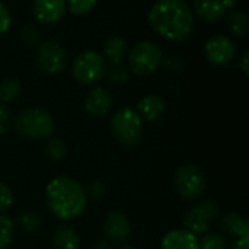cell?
I'll return each mask as SVG.
<instances>
[{"label": "cell", "mask_w": 249, "mask_h": 249, "mask_svg": "<svg viewBox=\"0 0 249 249\" xmlns=\"http://www.w3.org/2000/svg\"><path fill=\"white\" fill-rule=\"evenodd\" d=\"M128 67L140 77L153 74L163 63V53L153 41H140L128 53Z\"/></svg>", "instance_id": "cell-6"}, {"label": "cell", "mask_w": 249, "mask_h": 249, "mask_svg": "<svg viewBox=\"0 0 249 249\" xmlns=\"http://www.w3.org/2000/svg\"><path fill=\"white\" fill-rule=\"evenodd\" d=\"M102 232L109 242L124 244L131 235V225L125 213L121 210H112L104 219Z\"/></svg>", "instance_id": "cell-11"}, {"label": "cell", "mask_w": 249, "mask_h": 249, "mask_svg": "<svg viewBox=\"0 0 249 249\" xmlns=\"http://www.w3.org/2000/svg\"><path fill=\"white\" fill-rule=\"evenodd\" d=\"M112 108V95L102 86H93L85 96V109L89 115L102 118Z\"/></svg>", "instance_id": "cell-12"}, {"label": "cell", "mask_w": 249, "mask_h": 249, "mask_svg": "<svg viewBox=\"0 0 249 249\" xmlns=\"http://www.w3.org/2000/svg\"><path fill=\"white\" fill-rule=\"evenodd\" d=\"M238 66H239V69H241V71L245 74V76H248L249 74V51L247 50L242 55H241V58H239V63H238Z\"/></svg>", "instance_id": "cell-33"}, {"label": "cell", "mask_w": 249, "mask_h": 249, "mask_svg": "<svg viewBox=\"0 0 249 249\" xmlns=\"http://www.w3.org/2000/svg\"><path fill=\"white\" fill-rule=\"evenodd\" d=\"M107 80L111 83V85H115V86H120V85H124L127 80H128V70L120 64L108 69L107 71Z\"/></svg>", "instance_id": "cell-28"}, {"label": "cell", "mask_w": 249, "mask_h": 249, "mask_svg": "<svg viewBox=\"0 0 249 249\" xmlns=\"http://www.w3.org/2000/svg\"><path fill=\"white\" fill-rule=\"evenodd\" d=\"M198 249H228L226 238L220 233H204L198 238Z\"/></svg>", "instance_id": "cell-25"}, {"label": "cell", "mask_w": 249, "mask_h": 249, "mask_svg": "<svg viewBox=\"0 0 249 249\" xmlns=\"http://www.w3.org/2000/svg\"><path fill=\"white\" fill-rule=\"evenodd\" d=\"M20 38L25 45L28 47H38L42 41L41 31L35 25H25L20 31Z\"/></svg>", "instance_id": "cell-27"}, {"label": "cell", "mask_w": 249, "mask_h": 249, "mask_svg": "<svg viewBox=\"0 0 249 249\" xmlns=\"http://www.w3.org/2000/svg\"><path fill=\"white\" fill-rule=\"evenodd\" d=\"M220 231L222 235L226 238H249V223L248 220L241 216L239 213L229 212L222 216L220 219Z\"/></svg>", "instance_id": "cell-14"}, {"label": "cell", "mask_w": 249, "mask_h": 249, "mask_svg": "<svg viewBox=\"0 0 249 249\" xmlns=\"http://www.w3.org/2000/svg\"><path fill=\"white\" fill-rule=\"evenodd\" d=\"M36 64L47 74H58L67 63V53L61 42L55 39L42 41L36 47Z\"/></svg>", "instance_id": "cell-9"}, {"label": "cell", "mask_w": 249, "mask_h": 249, "mask_svg": "<svg viewBox=\"0 0 249 249\" xmlns=\"http://www.w3.org/2000/svg\"><path fill=\"white\" fill-rule=\"evenodd\" d=\"M96 3L98 0H67L66 7L70 10V13L76 16H83L90 13L95 9Z\"/></svg>", "instance_id": "cell-26"}, {"label": "cell", "mask_w": 249, "mask_h": 249, "mask_svg": "<svg viewBox=\"0 0 249 249\" xmlns=\"http://www.w3.org/2000/svg\"><path fill=\"white\" fill-rule=\"evenodd\" d=\"M16 225L12 217L4 213H0V249H7L15 238Z\"/></svg>", "instance_id": "cell-22"}, {"label": "cell", "mask_w": 249, "mask_h": 249, "mask_svg": "<svg viewBox=\"0 0 249 249\" xmlns=\"http://www.w3.org/2000/svg\"><path fill=\"white\" fill-rule=\"evenodd\" d=\"M15 130L19 136L29 139V140H47L51 137L55 121L54 117L44 108L32 107L22 109L15 121Z\"/></svg>", "instance_id": "cell-3"}, {"label": "cell", "mask_w": 249, "mask_h": 249, "mask_svg": "<svg viewBox=\"0 0 249 249\" xmlns=\"http://www.w3.org/2000/svg\"><path fill=\"white\" fill-rule=\"evenodd\" d=\"M112 136L125 149H134L143 139V120L131 107L117 109L109 121Z\"/></svg>", "instance_id": "cell-4"}, {"label": "cell", "mask_w": 249, "mask_h": 249, "mask_svg": "<svg viewBox=\"0 0 249 249\" xmlns=\"http://www.w3.org/2000/svg\"><path fill=\"white\" fill-rule=\"evenodd\" d=\"M223 4H225L226 9L228 7H233L235 6V0H223Z\"/></svg>", "instance_id": "cell-35"}, {"label": "cell", "mask_w": 249, "mask_h": 249, "mask_svg": "<svg viewBox=\"0 0 249 249\" xmlns=\"http://www.w3.org/2000/svg\"><path fill=\"white\" fill-rule=\"evenodd\" d=\"M45 203L51 214L58 220L70 222L77 219L86 209V194L80 182L71 177H55L45 188Z\"/></svg>", "instance_id": "cell-2"}, {"label": "cell", "mask_w": 249, "mask_h": 249, "mask_svg": "<svg viewBox=\"0 0 249 249\" xmlns=\"http://www.w3.org/2000/svg\"><path fill=\"white\" fill-rule=\"evenodd\" d=\"M120 249H139V248H136V247H133V245H125V247H121Z\"/></svg>", "instance_id": "cell-36"}, {"label": "cell", "mask_w": 249, "mask_h": 249, "mask_svg": "<svg viewBox=\"0 0 249 249\" xmlns=\"http://www.w3.org/2000/svg\"><path fill=\"white\" fill-rule=\"evenodd\" d=\"M174 185L182 200L194 201L203 197L207 188L204 172L196 165H184L178 168L174 177Z\"/></svg>", "instance_id": "cell-7"}, {"label": "cell", "mask_w": 249, "mask_h": 249, "mask_svg": "<svg viewBox=\"0 0 249 249\" xmlns=\"http://www.w3.org/2000/svg\"><path fill=\"white\" fill-rule=\"evenodd\" d=\"M13 124V115L6 104H0V137L4 136Z\"/></svg>", "instance_id": "cell-30"}, {"label": "cell", "mask_w": 249, "mask_h": 249, "mask_svg": "<svg viewBox=\"0 0 249 249\" xmlns=\"http://www.w3.org/2000/svg\"><path fill=\"white\" fill-rule=\"evenodd\" d=\"M160 249H198V238L185 229H174L162 238Z\"/></svg>", "instance_id": "cell-16"}, {"label": "cell", "mask_w": 249, "mask_h": 249, "mask_svg": "<svg viewBox=\"0 0 249 249\" xmlns=\"http://www.w3.org/2000/svg\"><path fill=\"white\" fill-rule=\"evenodd\" d=\"M225 18H226V26L231 31V34H233L235 36H239V38H242L248 34V16L244 12L232 10Z\"/></svg>", "instance_id": "cell-20"}, {"label": "cell", "mask_w": 249, "mask_h": 249, "mask_svg": "<svg viewBox=\"0 0 249 249\" xmlns=\"http://www.w3.org/2000/svg\"><path fill=\"white\" fill-rule=\"evenodd\" d=\"M204 54L212 64L226 66L235 58L236 47L229 36L223 34H216L207 39L204 45Z\"/></svg>", "instance_id": "cell-10"}, {"label": "cell", "mask_w": 249, "mask_h": 249, "mask_svg": "<svg viewBox=\"0 0 249 249\" xmlns=\"http://www.w3.org/2000/svg\"><path fill=\"white\" fill-rule=\"evenodd\" d=\"M44 153L48 160L60 162L67 156V146L60 137H50V139H47Z\"/></svg>", "instance_id": "cell-21"}, {"label": "cell", "mask_w": 249, "mask_h": 249, "mask_svg": "<svg viewBox=\"0 0 249 249\" xmlns=\"http://www.w3.org/2000/svg\"><path fill=\"white\" fill-rule=\"evenodd\" d=\"M166 109V101L156 93H150L143 96L137 102V114L143 121H155L158 120Z\"/></svg>", "instance_id": "cell-15"}, {"label": "cell", "mask_w": 249, "mask_h": 249, "mask_svg": "<svg viewBox=\"0 0 249 249\" xmlns=\"http://www.w3.org/2000/svg\"><path fill=\"white\" fill-rule=\"evenodd\" d=\"M13 193L4 182L0 181V213H6L13 204Z\"/></svg>", "instance_id": "cell-31"}, {"label": "cell", "mask_w": 249, "mask_h": 249, "mask_svg": "<svg viewBox=\"0 0 249 249\" xmlns=\"http://www.w3.org/2000/svg\"><path fill=\"white\" fill-rule=\"evenodd\" d=\"M66 12L64 0H34L32 15L36 22L44 25L57 23Z\"/></svg>", "instance_id": "cell-13"}, {"label": "cell", "mask_w": 249, "mask_h": 249, "mask_svg": "<svg viewBox=\"0 0 249 249\" xmlns=\"http://www.w3.org/2000/svg\"><path fill=\"white\" fill-rule=\"evenodd\" d=\"M85 188V194L86 198H92V200H101L107 196V187L101 182V181H92L89 182Z\"/></svg>", "instance_id": "cell-29"}, {"label": "cell", "mask_w": 249, "mask_h": 249, "mask_svg": "<svg viewBox=\"0 0 249 249\" xmlns=\"http://www.w3.org/2000/svg\"><path fill=\"white\" fill-rule=\"evenodd\" d=\"M10 25H12L10 10L7 9V6L3 1H0V36L9 31Z\"/></svg>", "instance_id": "cell-32"}, {"label": "cell", "mask_w": 249, "mask_h": 249, "mask_svg": "<svg viewBox=\"0 0 249 249\" xmlns=\"http://www.w3.org/2000/svg\"><path fill=\"white\" fill-rule=\"evenodd\" d=\"M220 207L213 200H203L191 206L182 217V229L191 232L193 235L203 236L210 229L212 223L219 217Z\"/></svg>", "instance_id": "cell-8"}, {"label": "cell", "mask_w": 249, "mask_h": 249, "mask_svg": "<svg viewBox=\"0 0 249 249\" xmlns=\"http://www.w3.org/2000/svg\"><path fill=\"white\" fill-rule=\"evenodd\" d=\"M108 71V63L104 55L95 50H86L77 54L71 66V74L74 80L83 86L96 85L105 79Z\"/></svg>", "instance_id": "cell-5"}, {"label": "cell", "mask_w": 249, "mask_h": 249, "mask_svg": "<svg viewBox=\"0 0 249 249\" xmlns=\"http://www.w3.org/2000/svg\"><path fill=\"white\" fill-rule=\"evenodd\" d=\"M128 53V44L123 36H109L104 44V58L114 66L120 64Z\"/></svg>", "instance_id": "cell-18"}, {"label": "cell", "mask_w": 249, "mask_h": 249, "mask_svg": "<svg viewBox=\"0 0 249 249\" xmlns=\"http://www.w3.org/2000/svg\"><path fill=\"white\" fill-rule=\"evenodd\" d=\"M16 225L28 235L35 233L41 228V219L34 212H23L18 216Z\"/></svg>", "instance_id": "cell-24"}, {"label": "cell", "mask_w": 249, "mask_h": 249, "mask_svg": "<svg viewBox=\"0 0 249 249\" xmlns=\"http://www.w3.org/2000/svg\"><path fill=\"white\" fill-rule=\"evenodd\" d=\"M80 236L70 226H60L53 235V248L54 249H79Z\"/></svg>", "instance_id": "cell-19"}, {"label": "cell", "mask_w": 249, "mask_h": 249, "mask_svg": "<svg viewBox=\"0 0 249 249\" xmlns=\"http://www.w3.org/2000/svg\"><path fill=\"white\" fill-rule=\"evenodd\" d=\"M22 92V85L18 79H4L0 83V104L15 101Z\"/></svg>", "instance_id": "cell-23"}, {"label": "cell", "mask_w": 249, "mask_h": 249, "mask_svg": "<svg viewBox=\"0 0 249 249\" xmlns=\"http://www.w3.org/2000/svg\"><path fill=\"white\" fill-rule=\"evenodd\" d=\"M231 249H249V238H241L236 239L235 244L231 247Z\"/></svg>", "instance_id": "cell-34"}, {"label": "cell", "mask_w": 249, "mask_h": 249, "mask_svg": "<svg viewBox=\"0 0 249 249\" xmlns=\"http://www.w3.org/2000/svg\"><path fill=\"white\" fill-rule=\"evenodd\" d=\"M147 19L158 35L174 42L187 39L194 28V13L184 0H158Z\"/></svg>", "instance_id": "cell-1"}, {"label": "cell", "mask_w": 249, "mask_h": 249, "mask_svg": "<svg viewBox=\"0 0 249 249\" xmlns=\"http://www.w3.org/2000/svg\"><path fill=\"white\" fill-rule=\"evenodd\" d=\"M194 12L201 20L207 23L220 22L226 16V7L223 4V0H196Z\"/></svg>", "instance_id": "cell-17"}]
</instances>
